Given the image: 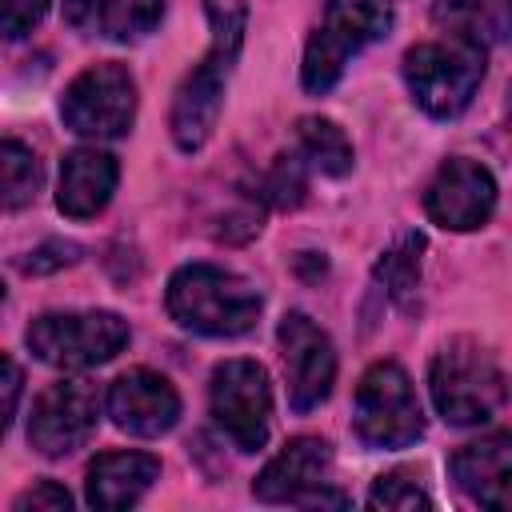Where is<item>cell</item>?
<instances>
[{
  "mask_svg": "<svg viewBox=\"0 0 512 512\" xmlns=\"http://www.w3.org/2000/svg\"><path fill=\"white\" fill-rule=\"evenodd\" d=\"M208 16H212V48L208 56L180 80L176 100H172V140L180 152H196L208 144L220 108H224V88H228V72L240 56V36H244V4L240 0H208Z\"/></svg>",
  "mask_w": 512,
  "mask_h": 512,
  "instance_id": "1",
  "label": "cell"
},
{
  "mask_svg": "<svg viewBox=\"0 0 512 512\" xmlns=\"http://www.w3.org/2000/svg\"><path fill=\"white\" fill-rule=\"evenodd\" d=\"M168 316L200 336H244L260 320V292L216 264H184L172 272L164 292Z\"/></svg>",
  "mask_w": 512,
  "mask_h": 512,
  "instance_id": "2",
  "label": "cell"
},
{
  "mask_svg": "<svg viewBox=\"0 0 512 512\" xmlns=\"http://www.w3.org/2000/svg\"><path fill=\"white\" fill-rule=\"evenodd\" d=\"M428 392L436 412L456 424V428H472L492 420L504 400H508V376L496 364V356L468 336L448 340L428 368Z\"/></svg>",
  "mask_w": 512,
  "mask_h": 512,
  "instance_id": "3",
  "label": "cell"
},
{
  "mask_svg": "<svg viewBox=\"0 0 512 512\" xmlns=\"http://www.w3.org/2000/svg\"><path fill=\"white\" fill-rule=\"evenodd\" d=\"M392 32V0H328L324 20L308 36L300 84L312 96H324L348 68L356 52Z\"/></svg>",
  "mask_w": 512,
  "mask_h": 512,
  "instance_id": "4",
  "label": "cell"
},
{
  "mask_svg": "<svg viewBox=\"0 0 512 512\" xmlns=\"http://www.w3.org/2000/svg\"><path fill=\"white\" fill-rule=\"evenodd\" d=\"M480 80H484V48L468 40L456 36L424 40L404 52V84L412 100L436 120L460 116L472 104Z\"/></svg>",
  "mask_w": 512,
  "mask_h": 512,
  "instance_id": "5",
  "label": "cell"
},
{
  "mask_svg": "<svg viewBox=\"0 0 512 512\" xmlns=\"http://www.w3.org/2000/svg\"><path fill=\"white\" fill-rule=\"evenodd\" d=\"M28 348L36 360L64 368V372H80V368H96L108 364L112 356L124 352L128 344V320L104 308H88V312H44L28 324L24 332Z\"/></svg>",
  "mask_w": 512,
  "mask_h": 512,
  "instance_id": "6",
  "label": "cell"
},
{
  "mask_svg": "<svg viewBox=\"0 0 512 512\" xmlns=\"http://www.w3.org/2000/svg\"><path fill=\"white\" fill-rule=\"evenodd\" d=\"M352 428L368 448H408L424 436V408L396 360H376L352 400Z\"/></svg>",
  "mask_w": 512,
  "mask_h": 512,
  "instance_id": "7",
  "label": "cell"
},
{
  "mask_svg": "<svg viewBox=\"0 0 512 512\" xmlns=\"http://www.w3.org/2000/svg\"><path fill=\"white\" fill-rule=\"evenodd\" d=\"M60 120L84 140H116L136 120V80L124 64L104 60L84 68L60 96Z\"/></svg>",
  "mask_w": 512,
  "mask_h": 512,
  "instance_id": "8",
  "label": "cell"
},
{
  "mask_svg": "<svg viewBox=\"0 0 512 512\" xmlns=\"http://www.w3.org/2000/svg\"><path fill=\"white\" fill-rule=\"evenodd\" d=\"M212 420L240 452H260L272 424V384L256 360H224L208 384Z\"/></svg>",
  "mask_w": 512,
  "mask_h": 512,
  "instance_id": "9",
  "label": "cell"
},
{
  "mask_svg": "<svg viewBox=\"0 0 512 512\" xmlns=\"http://www.w3.org/2000/svg\"><path fill=\"white\" fill-rule=\"evenodd\" d=\"M100 424V392L88 380H56L32 400L28 416V444L48 456H72L96 436Z\"/></svg>",
  "mask_w": 512,
  "mask_h": 512,
  "instance_id": "10",
  "label": "cell"
},
{
  "mask_svg": "<svg viewBox=\"0 0 512 512\" xmlns=\"http://www.w3.org/2000/svg\"><path fill=\"white\" fill-rule=\"evenodd\" d=\"M280 356H284V376H288V404L292 412H312L328 400L336 384V348L328 332L304 316L288 312L280 320Z\"/></svg>",
  "mask_w": 512,
  "mask_h": 512,
  "instance_id": "11",
  "label": "cell"
},
{
  "mask_svg": "<svg viewBox=\"0 0 512 512\" xmlns=\"http://www.w3.org/2000/svg\"><path fill=\"white\" fill-rule=\"evenodd\" d=\"M496 208V180L484 164L468 156H452L436 168L424 188V212L432 224L448 232H476L492 220Z\"/></svg>",
  "mask_w": 512,
  "mask_h": 512,
  "instance_id": "12",
  "label": "cell"
},
{
  "mask_svg": "<svg viewBox=\"0 0 512 512\" xmlns=\"http://www.w3.org/2000/svg\"><path fill=\"white\" fill-rule=\"evenodd\" d=\"M104 412L112 416V424L128 436H164L176 428L180 420V392L172 388L168 376L148 372V368H132L124 376H116L108 384L104 396Z\"/></svg>",
  "mask_w": 512,
  "mask_h": 512,
  "instance_id": "13",
  "label": "cell"
},
{
  "mask_svg": "<svg viewBox=\"0 0 512 512\" xmlns=\"http://www.w3.org/2000/svg\"><path fill=\"white\" fill-rule=\"evenodd\" d=\"M328 472H332V444L320 436H296L252 480V496L264 504H300L304 508V500L328 484Z\"/></svg>",
  "mask_w": 512,
  "mask_h": 512,
  "instance_id": "14",
  "label": "cell"
},
{
  "mask_svg": "<svg viewBox=\"0 0 512 512\" xmlns=\"http://www.w3.org/2000/svg\"><path fill=\"white\" fill-rule=\"evenodd\" d=\"M448 476L472 504L492 512L512 508V432H492L456 448L448 460Z\"/></svg>",
  "mask_w": 512,
  "mask_h": 512,
  "instance_id": "15",
  "label": "cell"
},
{
  "mask_svg": "<svg viewBox=\"0 0 512 512\" xmlns=\"http://www.w3.org/2000/svg\"><path fill=\"white\" fill-rule=\"evenodd\" d=\"M120 180V164L112 152L100 148H76L60 160V184H56V208L68 220H92L108 208Z\"/></svg>",
  "mask_w": 512,
  "mask_h": 512,
  "instance_id": "16",
  "label": "cell"
},
{
  "mask_svg": "<svg viewBox=\"0 0 512 512\" xmlns=\"http://www.w3.org/2000/svg\"><path fill=\"white\" fill-rule=\"evenodd\" d=\"M160 480V460L148 452H100L88 464L84 496L100 512H124Z\"/></svg>",
  "mask_w": 512,
  "mask_h": 512,
  "instance_id": "17",
  "label": "cell"
},
{
  "mask_svg": "<svg viewBox=\"0 0 512 512\" xmlns=\"http://www.w3.org/2000/svg\"><path fill=\"white\" fill-rule=\"evenodd\" d=\"M432 20L476 48L512 44V0H436Z\"/></svg>",
  "mask_w": 512,
  "mask_h": 512,
  "instance_id": "18",
  "label": "cell"
},
{
  "mask_svg": "<svg viewBox=\"0 0 512 512\" xmlns=\"http://www.w3.org/2000/svg\"><path fill=\"white\" fill-rule=\"evenodd\" d=\"M296 148L324 176H348L352 172V160H356L344 128L332 124V120H324V116H304L296 124Z\"/></svg>",
  "mask_w": 512,
  "mask_h": 512,
  "instance_id": "19",
  "label": "cell"
},
{
  "mask_svg": "<svg viewBox=\"0 0 512 512\" xmlns=\"http://www.w3.org/2000/svg\"><path fill=\"white\" fill-rule=\"evenodd\" d=\"M420 252H424V236L420 232L396 236V244L376 260L380 292H388L392 300H408L416 292V284H420Z\"/></svg>",
  "mask_w": 512,
  "mask_h": 512,
  "instance_id": "20",
  "label": "cell"
},
{
  "mask_svg": "<svg viewBox=\"0 0 512 512\" xmlns=\"http://www.w3.org/2000/svg\"><path fill=\"white\" fill-rule=\"evenodd\" d=\"M0 168H4V208L16 212V208L32 204L40 184H44L40 156L20 140H4L0 144Z\"/></svg>",
  "mask_w": 512,
  "mask_h": 512,
  "instance_id": "21",
  "label": "cell"
},
{
  "mask_svg": "<svg viewBox=\"0 0 512 512\" xmlns=\"http://www.w3.org/2000/svg\"><path fill=\"white\" fill-rule=\"evenodd\" d=\"M160 20H164V0H108L104 36L132 44V40H144L148 32H156Z\"/></svg>",
  "mask_w": 512,
  "mask_h": 512,
  "instance_id": "22",
  "label": "cell"
},
{
  "mask_svg": "<svg viewBox=\"0 0 512 512\" xmlns=\"http://www.w3.org/2000/svg\"><path fill=\"white\" fill-rule=\"evenodd\" d=\"M304 156L300 152H288V156H276V164L268 168L264 176V188H260V200L276 204V208H296L304 200Z\"/></svg>",
  "mask_w": 512,
  "mask_h": 512,
  "instance_id": "23",
  "label": "cell"
},
{
  "mask_svg": "<svg viewBox=\"0 0 512 512\" xmlns=\"http://www.w3.org/2000/svg\"><path fill=\"white\" fill-rule=\"evenodd\" d=\"M368 504H372V508H392V512H412V508H432V496L416 484L412 472L396 468V472H384V476L372 484Z\"/></svg>",
  "mask_w": 512,
  "mask_h": 512,
  "instance_id": "24",
  "label": "cell"
},
{
  "mask_svg": "<svg viewBox=\"0 0 512 512\" xmlns=\"http://www.w3.org/2000/svg\"><path fill=\"white\" fill-rule=\"evenodd\" d=\"M48 4H52V0H4V8H0V28H4V36H8V40L28 36V32L44 20Z\"/></svg>",
  "mask_w": 512,
  "mask_h": 512,
  "instance_id": "25",
  "label": "cell"
},
{
  "mask_svg": "<svg viewBox=\"0 0 512 512\" xmlns=\"http://www.w3.org/2000/svg\"><path fill=\"white\" fill-rule=\"evenodd\" d=\"M76 256H80V248H76L72 240H48V244L32 248V252L20 260V272H28V276H40V272H56V268L72 264Z\"/></svg>",
  "mask_w": 512,
  "mask_h": 512,
  "instance_id": "26",
  "label": "cell"
},
{
  "mask_svg": "<svg viewBox=\"0 0 512 512\" xmlns=\"http://www.w3.org/2000/svg\"><path fill=\"white\" fill-rule=\"evenodd\" d=\"M108 0H64V24L80 36H104Z\"/></svg>",
  "mask_w": 512,
  "mask_h": 512,
  "instance_id": "27",
  "label": "cell"
},
{
  "mask_svg": "<svg viewBox=\"0 0 512 512\" xmlns=\"http://www.w3.org/2000/svg\"><path fill=\"white\" fill-rule=\"evenodd\" d=\"M12 508H16V512H28V508H36V512H68V508H72V496H68V488H60L56 480H40V484H32L28 492H20Z\"/></svg>",
  "mask_w": 512,
  "mask_h": 512,
  "instance_id": "28",
  "label": "cell"
},
{
  "mask_svg": "<svg viewBox=\"0 0 512 512\" xmlns=\"http://www.w3.org/2000/svg\"><path fill=\"white\" fill-rule=\"evenodd\" d=\"M16 400H20V368L12 356H4V424H12Z\"/></svg>",
  "mask_w": 512,
  "mask_h": 512,
  "instance_id": "29",
  "label": "cell"
}]
</instances>
